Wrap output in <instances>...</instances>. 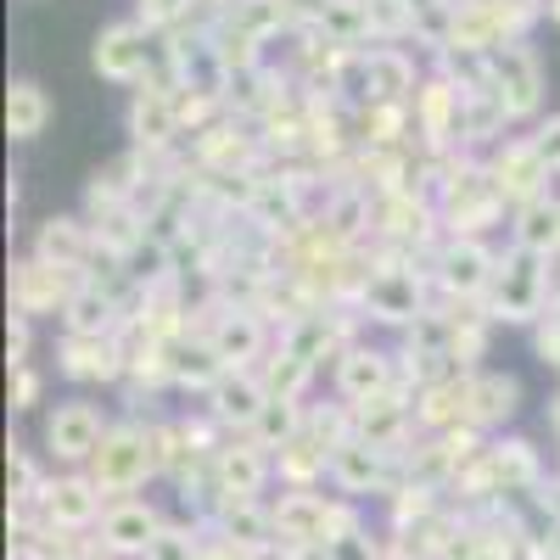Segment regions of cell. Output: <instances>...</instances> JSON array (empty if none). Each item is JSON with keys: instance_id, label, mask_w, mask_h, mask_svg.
<instances>
[{"instance_id": "obj_1", "label": "cell", "mask_w": 560, "mask_h": 560, "mask_svg": "<svg viewBox=\"0 0 560 560\" xmlns=\"http://www.w3.org/2000/svg\"><path fill=\"white\" fill-rule=\"evenodd\" d=\"M90 482L107 493V504L118 499H135V488H147L158 477V454H152V420L140 427V420H113L96 459L84 465Z\"/></svg>"}, {"instance_id": "obj_2", "label": "cell", "mask_w": 560, "mask_h": 560, "mask_svg": "<svg viewBox=\"0 0 560 560\" xmlns=\"http://www.w3.org/2000/svg\"><path fill=\"white\" fill-rule=\"evenodd\" d=\"M549 258L538 253H522L510 247L499 253V269H493V287L482 298L488 319H504V325H538L549 314Z\"/></svg>"}, {"instance_id": "obj_3", "label": "cell", "mask_w": 560, "mask_h": 560, "mask_svg": "<svg viewBox=\"0 0 560 560\" xmlns=\"http://www.w3.org/2000/svg\"><path fill=\"white\" fill-rule=\"evenodd\" d=\"M84 275L73 269H57V264H39L34 253L12 264V314H28V319H62L68 303L79 298Z\"/></svg>"}, {"instance_id": "obj_4", "label": "cell", "mask_w": 560, "mask_h": 560, "mask_svg": "<svg viewBox=\"0 0 560 560\" xmlns=\"http://www.w3.org/2000/svg\"><path fill=\"white\" fill-rule=\"evenodd\" d=\"M493 269H499V253L482 247L477 236H448L432 253V280L443 287V298H459V303H482L493 287Z\"/></svg>"}, {"instance_id": "obj_5", "label": "cell", "mask_w": 560, "mask_h": 560, "mask_svg": "<svg viewBox=\"0 0 560 560\" xmlns=\"http://www.w3.org/2000/svg\"><path fill=\"white\" fill-rule=\"evenodd\" d=\"M107 427H113V420H102V409L90 398H68V404H57L51 415H45V454H51L57 465H73V471H79V465L96 459Z\"/></svg>"}, {"instance_id": "obj_6", "label": "cell", "mask_w": 560, "mask_h": 560, "mask_svg": "<svg viewBox=\"0 0 560 560\" xmlns=\"http://www.w3.org/2000/svg\"><path fill=\"white\" fill-rule=\"evenodd\" d=\"M152 57H158V34L147 23H107L96 34L90 68H96L107 84H147L152 79Z\"/></svg>"}, {"instance_id": "obj_7", "label": "cell", "mask_w": 560, "mask_h": 560, "mask_svg": "<svg viewBox=\"0 0 560 560\" xmlns=\"http://www.w3.org/2000/svg\"><path fill=\"white\" fill-rule=\"evenodd\" d=\"M359 308H364V319L404 325V331H409V325L427 314L415 264H370V280H364V292H359Z\"/></svg>"}, {"instance_id": "obj_8", "label": "cell", "mask_w": 560, "mask_h": 560, "mask_svg": "<svg viewBox=\"0 0 560 560\" xmlns=\"http://www.w3.org/2000/svg\"><path fill=\"white\" fill-rule=\"evenodd\" d=\"M39 522L57 527V533H84V527H102L107 516V493L90 482V471H68V477H51L39 488Z\"/></svg>"}, {"instance_id": "obj_9", "label": "cell", "mask_w": 560, "mask_h": 560, "mask_svg": "<svg viewBox=\"0 0 560 560\" xmlns=\"http://www.w3.org/2000/svg\"><path fill=\"white\" fill-rule=\"evenodd\" d=\"M331 488L348 493V499H364V493H398L404 488V459L387 454V448H370L364 438L342 443L331 454Z\"/></svg>"}, {"instance_id": "obj_10", "label": "cell", "mask_w": 560, "mask_h": 560, "mask_svg": "<svg viewBox=\"0 0 560 560\" xmlns=\"http://www.w3.org/2000/svg\"><path fill=\"white\" fill-rule=\"evenodd\" d=\"M398 353L393 348H370V342H353L342 359H337V398L364 409L387 393H398Z\"/></svg>"}, {"instance_id": "obj_11", "label": "cell", "mask_w": 560, "mask_h": 560, "mask_svg": "<svg viewBox=\"0 0 560 560\" xmlns=\"http://www.w3.org/2000/svg\"><path fill=\"white\" fill-rule=\"evenodd\" d=\"M488 174H493V185H499V197L510 202V213L516 208H527V202H538V197H549V163L538 158V147L527 135H516V140H504V147L488 158Z\"/></svg>"}, {"instance_id": "obj_12", "label": "cell", "mask_w": 560, "mask_h": 560, "mask_svg": "<svg viewBox=\"0 0 560 560\" xmlns=\"http://www.w3.org/2000/svg\"><path fill=\"white\" fill-rule=\"evenodd\" d=\"M208 348L224 359V370H258L264 353H269V319L253 314V308H213L208 319Z\"/></svg>"}, {"instance_id": "obj_13", "label": "cell", "mask_w": 560, "mask_h": 560, "mask_svg": "<svg viewBox=\"0 0 560 560\" xmlns=\"http://www.w3.org/2000/svg\"><path fill=\"white\" fill-rule=\"evenodd\" d=\"M129 140L140 152H152V158H163L174 140L185 135L179 129V102H174V90L168 84H135V102H129Z\"/></svg>"}, {"instance_id": "obj_14", "label": "cell", "mask_w": 560, "mask_h": 560, "mask_svg": "<svg viewBox=\"0 0 560 560\" xmlns=\"http://www.w3.org/2000/svg\"><path fill=\"white\" fill-rule=\"evenodd\" d=\"M493 96L504 107L510 124H522L538 113V96H544V68L538 57L527 51V45H504V51L493 57Z\"/></svg>"}, {"instance_id": "obj_15", "label": "cell", "mask_w": 560, "mask_h": 560, "mask_svg": "<svg viewBox=\"0 0 560 560\" xmlns=\"http://www.w3.org/2000/svg\"><path fill=\"white\" fill-rule=\"evenodd\" d=\"M269 471H275V459H269V448H258L253 438H247V443H224V448L213 454V465H208V488H213L219 499H258L264 482H269ZM219 499H213V504H219Z\"/></svg>"}, {"instance_id": "obj_16", "label": "cell", "mask_w": 560, "mask_h": 560, "mask_svg": "<svg viewBox=\"0 0 560 560\" xmlns=\"http://www.w3.org/2000/svg\"><path fill=\"white\" fill-rule=\"evenodd\" d=\"M57 370L68 382H124L129 376V348L124 337H62L57 342Z\"/></svg>"}, {"instance_id": "obj_17", "label": "cell", "mask_w": 560, "mask_h": 560, "mask_svg": "<svg viewBox=\"0 0 560 560\" xmlns=\"http://www.w3.org/2000/svg\"><path fill=\"white\" fill-rule=\"evenodd\" d=\"M163 538V516H158V504H147V499H118V504H107V516H102V549L107 555H135V560H147V549Z\"/></svg>"}, {"instance_id": "obj_18", "label": "cell", "mask_w": 560, "mask_h": 560, "mask_svg": "<svg viewBox=\"0 0 560 560\" xmlns=\"http://www.w3.org/2000/svg\"><path fill=\"white\" fill-rule=\"evenodd\" d=\"M34 258L84 275L90 258H96V230H90V219H79V213L45 219V224H39V236H34Z\"/></svg>"}, {"instance_id": "obj_19", "label": "cell", "mask_w": 560, "mask_h": 560, "mask_svg": "<svg viewBox=\"0 0 560 560\" xmlns=\"http://www.w3.org/2000/svg\"><path fill=\"white\" fill-rule=\"evenodd\" d=\"M264 404H269V387H264V376L258 370H230V376L208 393V415L219 420V427L230 432H253L258 427V415H264Z\"/></svg>"}, {"instance_id": "obj_20", "label": "cell", "mask_w": 560, "mask_h": 560, "mask_svg": "<svg viewBox=\"0 0 560 560\" xmlns=\"http://www.w3.org/2000/svg\"><path fill=\"white\" fill-rule=\"evenodd\" d=\"M124 319H129L124 298L107 292V287H90V280H84L79 298H73L68 314H62V337H118Z\"/></svg>"}, {"instance_id": "obj_21", "label": "cell", "mask_w": 560, "mask_h": 560, "mask_svg": "<svg viewBox=\"0 0 560 560\" xmlns=\"http://www.w3.org/2000/svg\"><path fill=\"white\" fill-rule=\"evenodd\" d=\"M364 79H370V102H415V90H420V79H415V62H409V51H398V45H370L364 51Z\"/></svg>"}, {"instance_id": "obj_22", "label": "cell", "mask_w": 560, "mask_h": 560, "mask_svg": "<svg viewBox=\"0 0 560 560\" xmlns=\"http://www.w3.org/2000/svg\"><path fill=\"white\" fill-rule=\"evenodd\" d=\"M522 409V382L504 376V370H482V376H471V427L477 432H493L504 427V420H516Z\"/></svg>"}, {"instance_id": "obj_23", "label": "cell", "mask_w": 560, "mask_h": 560, "mask_svg": "<svg viewBox=\"0 0 560 560\" xmlns=\"http://www.w3.org/2000/svg\"><path fill=\"white\" fill-rule=\"evenodd\" d=\"M510 247L538 253V258L560 253V197H555V191L510 213Z\"/></svg>"}, {"instance_id": "obj_24", "label": "cell", "mask_w": 560, "mask_h": 560, "mask_svg": "<svg viewBox=\"0 0 560 560\" xmlns=\"http://www.w3.org/2000/svg\"><path fill=\"white\" fill-rule=\"evenodd\" d=\"M224 376H230V370H224V359L208 348V337H179V342H174V387L208 398Z\"/></svg>"}, {"instance_id": "obj_25", "label": "cell", "mask_w": 560, "mask_h": 560, "mask_svg": "<svg viewBox=\"0 0 560 560\" xmlns=\"http://www.w3.org/2000/svg\"><path fill=\"white\" fill-rule=\"evenodd\" d=\"M275 471H280V482H287V488H314L319 477H331V448H325V443L303 427L287 448L275 454Z\"/></svg>"}, {"instance_id": "obj_26", "label": "cell", "mask_w": 560, "mask_h": 560, "mask_svg": "<svg viewBox=\"0 0 560 560\" xmlns=\"http://www.w3.org/2000/svg\"><path fill=\"white\" fill-rule=\"evenodd\" d=\"M45 124H51V96L34 79H12L7 90V135L12 140H39Z\"/></svg>"}, {"instance_id": "obj_27", "label": "cell", "mask_w": 560, "mask_h": 560, "mask_svg": "<svg viewBox=\"0 0 560 560\" xmlns=\"http://www.w3.org/2000/svg\"><path fill=\"white\" fill-rule=\"evenodd\" d=\"M303 427H308V409H303L298 398H269L264 415H258V427H253L247 438H253L258 448H275V454H280Z\"/></svg>"}, {"instance_id": "obj_28", "label": "cell", "mask_w": 560, "mask_h": 560, "mask_svg": "<svg viewBox=\"0 0 560 560\" xmlns=\"http://www.w3.org/2000/svg\"><path fill=\"white\" fill-rule=\"evenodd\" d=\"M314 370L319 364H308L303 353H292V348H280L275 359H264V387H269V398H303V387L314 382Z\"/></svg>"}, {"instance_id": "obj_29", "label": "cell", "mask_w": 560, "mask_h": 560, "mask_svg": "<svg viewBox=\"0 0 560 560\" xmlns=\"http://www.w3.org/2000/svg\"><path fill=\"white\" fill-rule=\"evenodd\" d=\"M147 560H202V538L179 533V527H163V538L147 549Z\"/></svg>"}, {"instance_id": "obj_30", "label": "cell", "mask_w": 560, "mask_h": 560, "mask_svg": "<svg viewBox=\"0 0 560 560\" xmlns=\"http://www.w3.org/2000/svg\"><path fill=\"white\" fill-rule=\"evenodd\" d=\"M28 353H34V319L12 314V325H7V359H12V370H23Z\"/></svg>"}, {"instance_id": "obj_31", "label": "cell", "mask_w": 560, "mask_h": 560, "mask_svg": "<svg viewBox=\"0 0 560 560\" xmlns=\"http://www.w3.org/2000/svg\"><path fill=\"white\" fill-rule=\"evenodd\" d=\"M527 140L538 147V158L549 163V174H560V113H555V118H544V124H538Z\"/></svg>"}, {"instance_id": "obj_32", "label": "cell", "mask_w": 560, "mask_h": 560, "mask_svg": "<svg viewBox=\"0 0 560 560\" xmlns=\"http://www.w3.org/2000/svg\"><path fill=\"white\" fill-rule=\"evenodd\" d=\"M39 404V376L23 364V370H12V409H34Z\"/></svg>"}, {"instance_id": "obj_33", "label": "cell", "mask_w": 560, "mask_h": 560, "mask_svg": "<svg viewBox=\"0 0 560 560\" xmlns=\"http://www.w3.org/2000/svg\"><path fill=\"white\" fill-rule=\"evenodd\" d=\"M549 18H555V23H560V0H549Z\"/></svg>"}, {"instance_id": "obj_34", "label": "cell", "mask_w": 560, "mask_h": 560, "mask_svg": "<svg viewBox=\"0 0 560 560\" xmlns=\"http://www.w3.org/2000/svg\"><path fill=\"white\" fill-rule=\"evenodd\" d=\"M549 415H555V432H560V398H555V409H549Z\"/></svg>"}]
</instances>
